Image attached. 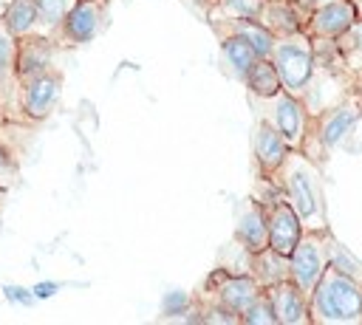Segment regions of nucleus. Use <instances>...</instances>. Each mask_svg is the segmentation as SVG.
Returning a JSON list of instances; mask_svg holds the SVG:
<instances>
[{"instance_id": "obj_21", "label": "nucleus", "mask_w": 362, "mask_h": 325, "mask_svg": "<svg viewBox=\"0 0 362 325\" xmlns=\"http://www.w3.org/2000/svg\"><path fill=\"white\" fill-rule=\"evenodd\" d=\"M76 0H34L37 6V37H48L57 42V34L62 28V20L74 8Z\"/></svg>"}, {"instance_id": "obj_34", "label": "nucleus", "mask_w": 362, "mask_h": 325, "mask_svg": "<svg viewBox=\"0 0 362 325\" xmlns=\"http://www.w3.org/2000/svg\"><path fill=\"white\" fill-rule=\"evenodd\" d=\"M3 198H6V192H3V189H0V201H3Z\"/></svg>"}, {"instance_id": "obj_12", "label": "nucleus", "mask_w": 362, "mask_h": 325, "mask_svg": "<svg viewBox=\"0 0 362 325\" xmlns=\"http://www.w3.org/2000/svg\"><path fill=\"white\" fill-rule=\"evenodd\" d=\"M266 220H269V246L288 257L291 249L297 246V240L305 232L300 218H297V212L291 209V203L286 198H280V201L266 206Z\"/></svg>"}, {"instance_id": "obj_6", "label": "nucleus", "mask_w": 362, "mask_h": 325, "mask_svg": "<svg viewBox=\"0 0 362 325\" xmlns=\"http://www.w3.org/2000/svg\"><path fill=\"white\" fill-rule=\"evenodd\" d=\"M62 88H65V76L57 68H42V71H31L20 76V110L31 124L45 122L59 99H62Z\"/></svg>"}, {"instance_id": "obj_3", "label": "nucleus", "mask_w": 362, "mask_h": 325, "mask_svg": "<svg viewBox=\"0 0 362 325\" xmlns=\"http://www.w3.org/2000/svg\"><path fill=\"white\" fill-rule=\"evenodd\" d=\"M359 119H362V88L356 85L342 102H337L334 107L322 110L320 116H311L300 150H303L314 164H320V158L328 155V150L337 147V144L351 133V127H354Z\"/></svg>"}, {"instance_id": "obj_25", "label": "nucleus", "mask_w": 362, "mask_h": 325, "mask_svg": "<svg viewBox=\"0 0 362 325\" xmlns=\"http://www.w3.org/2000/svg\"><path fill=\"white\" fill-rule=\"evenodd\" d=\"M20 184V153L8 144H0V189L11 192Z\"/></svg>"}, {"instance_id": "obj_24", "label": "nucleus", "mask_w": 362, "mask_h": 325, "mask_svg": "<svg viewBox=\"0 0 362 325\" xmlns=\"http://www.w3.org/2000/svg\"><path fill=\"white\" fill-rule=\"evenodd\" d=\"M325 249H328V266H334V268H339V271H345V274H351V277H356V280H362V263L328 232V243H325Z\"/></svg>"}, {"instance_id": "obj_19", "label": "nucleus", "mask_w": 362, "mask_h": 325, "mask_svg": "<svg viewBox=\"0 0 362 325\" xmlns=\"http://www.w3.org/2000/svg\"><path fill=\"white\" fill-rule=\"evenodd\" d=\"M243 85H246L249 96H274L277 90H283L280 73H277V68H274V62L269 57H257L255 59V65L243 76Z\"/></svg>"}, {"instance_id": "obj_22", "label": "nucleus", "mask_w": 362, "mask_h": 325, "mask_svg": "<svg viewBox=\"0 0 362 325\" xmlns=\"http://www.w3.org/2000/svg\"><path fill=\"white\" fill-rule=\"evenodd\" d=\"M337 48L342 54V62L351 73L362 71V17L356 23H351L339 37H337Z\"/></svg>"}, {"instance_id": "obj_35", "label": "nucleus", "mask_w": 362, "mask_h": 325, "mask_svg": "<svg viewBox=\"0 0 362 325\" xmlns=\"http://www.w3.org/2000/svg\"><path fill=\"white\" fill-rule=\"evenodd\" d=\"M0 223H3V220H0Z\"/></svg>"}, {"instance_id": "obj_29", "label": "nucleus", "mask_w": 362, "mask_h": 325, "mask_svg": "<svg viewBox=\"0 0 362 325\" xmlns=\"http://www.w3.org/2000/svg\"><path fill=\"white\" fill-rule=\"evenodd\" d=\"M8 124H11V122H6V116H3V110H0V144H8V138H6V133H3V130H6ZM8 147H11V144H8ZM11 150H14V147H11Z\"/></svg>"}, {"instance_id": "obj_31", "label": "nucleus", "mask_w": 362, "mask_h": 325, "mask_svg": "<svg viewBox=\"0 0 362 325\" xmlns=\"http://www.w3.org/2000/svg\"><path fill=\"white\" fill-rule=\"evenodd\" d=\"M351 3H354V6H356V14H359V17H362V0H351Z\"/></svg>"}, {"instance_id": "obj_13", "label": "nucleus", "mask_w": 362, "mask_h": 325, "mask_svg": "<svg viewBox=\"0 0 362 325\" xmlns=\"http://www.w3.org/2000/svg\"><path fill=\"white\" fill-rule=\"evenodd\" d=\"M359 14H356V6L351 0H334L328 6H320L314 8L305 23H303V31L314 40V37H328V40H337L351 23H356Z\"/></svg>"}, {"instance_id": "obj_28", "label": "nucleus", "mask_w": 362, "mask_h": 325, "mask_svg": "<svg viewBox=\"0 0 362 325\" xmlns=\"http://www.w3.org/2000/svg\"><path fill=\"white\" fill-rule=\"evenodd\" d=\"M300 11H303V17H308L314 8H320V6H328V3H334V0H291Z\"/></svg>"}, {"instance_id": "obj_14", "label": "nucleus", "mask_w": 362, "mask_h": 325, "mask_svg": "<svg viewBox=\"0 0 362 325\" xmlns=\"http://www.w3.org/2000/svg\"><path fill=\"white\" fill-rule=\"evenodd\" d=\"M240 246H246L249 252H260L269 246V220H266V206L260 201H255L252 195L240 203L238 218H235V235H232Z\"/></svg>"}, {"instance_id": "obj_27", "label": "nucleus", "mask_w": 362, "mask_h": 325, "mask_svg": "<svg viewBox=\"0 0 362 325\" xmlns=\"http://www.w3.org/2000/svg\"><path fill=\"white\" fill-rule=\"evenodd\" d=\"M189 302H192V297H187V294H181V291L167 294V300H164V319H173V317H175L178 311H184Z\"/></svg>"}, {"instance_id": "obj_1", "label": "nucleus", "mask_w": 362, "mask_h": 325, "mask_svg": "<svg viewBox=\"0 0 362 325\" xmlns=\"http://www.w3.org/2000/svg\"><path fill=\"white\" fill-rule=\"evenodd\" d=\"M274 181L280 184L286 201L297 212L303 229L322 232L328 229V212H325V195H322V175L320 167L303 153V150H288L283 164L272 172Z\"/></svg>"}, {"instance_id": "obj_11", "label": "nucleus", "mask_w": 362, "mask_h": 325, "mask_svg": "<svg viewBox=\"0 0 362 325\" xmlns=\"http://www.w3.org/2000/svg\"><path fill=\"white\" fill-rule=\"evenodd\" d=\"M272 308H274V317H277V325H311V314H308V294L297 288L294 280H283V283H274L269 288H263Z\"/></svg>"}, {"instance_id": "obj_32", "label": "nucleus", "mask_w": 362, "mask_h": 325, "mask_svg": "<svg viewBox=\"0 0 362 325\" xmlns=\"http://www.w3.org/2000/svg\"><path fill=\"white\" fill-rule=\"evenodd\" d=\"M6 6H8V0H0V20H3V11H6Z\"/></svg>"}, {"instance_id": "obj_4", "label": "nucleus", "mask_w": 362, "mask_h": 325, "mask_svg": "<svg viewBox=\"0 0 362 325\" xmlns=\"http://www.w3.org/2000/svg\"><path fill=\"white\" fill-rule=\"evenodd\" d=\"M280 73L283 90L303 96L311 73H314V45L305 31H294L286 37H274L272 57H269Z\"/></svg>"}, {"instance_id": "obj_23", "label": "nucleus", "mask_w": 362, "mask_h": 325, "mask_svg": "<svg viewBox=\"0 0 362 325\" xmlns=\"http://www.w3.org/2000/svg\"><path fill=\"white\" fill-rule=\"evenodd\" d=\"M266 0H215V6L206 14H218V17H232V20H257L260 8ZM204 14V17H206Z\"/></svg>"}, {"instance_id": "obj_5", "label": "nucleus", "mask_w": 362, "mask_h": 325, "mask_svg": "<svg viewBox=\"0 0 362 325\" xmlns=\"http://www.w3.org/2000/svg\"><path fill=\"white\" fill-rule=\"evenodd\" d=\"M249 99L257 107V119L269 122L274 130L283 133V138L288 141V147L300 150L303 136H305L308 122H311L303 99L294 96V93H288V90H277L274 96H249Z\"/></svg>"}, {"instance_id": "obj_8", "label": "nucleus", "mask_w": 362, "mask_h": 325, "mask_svg": "<svg viewBox=\"0 0 362 325\" xmlns=\"http://www.w3.org/2000/svg\"><path fill=\"white\" fill-rule=\"evenodd\" d=\"M107 20H110V0H76L68 17L62 20L57 42L62 48L88 45L107 28Z\"/></svg>"}, {"instance_id": "obj_7", "label": "nucleus", "mask_w": 362, "mask_h": 325, "mask_svg": "<svg viewBox=\"0 0 362 325\" xmlns=\"http://www.w3.org/2000/svg\"><path fill=\"white\" fill-rule=\"evenodd\" d=\"M260 283L252 274H229L226 268H212V274L204 283V291L198 294V300H209L218 302L223 308H229L232 314H243L257 297H260Z\"/></svg>"}, {"instance_id": "obj_33", "label": "nucleus", "mask_w": 362, "mask_h": 325, "mask_svg": "<svg viewBox=\"0 0 362 325\" xmlns=\"http://www.w3.org/2000/svg\"><path fill=\"white\" fill-rule=\"evenodd\" d=\"M354 79H356V85L362 88V71H359V73H354Z\"/></svg>"}, {"instance_id": "obj_9", "label": "nucleus", "mask_w": 362, "mask_h": 325, "mask_svg": "<svg viewBox=\"0 0 362 325\" xmlns=\"http://www.w3.org/2000/svg\"><path fill=\"white\" fill-rule=\"evenodd\" d=\"M328 229L322 232H314V229H305L303 237L297 240V246L291 249L288 254V271H291V280L297 283L300 291L311 294L317 280L322 277L325 266H328Z\"/></svg>"}, {"instance_id": "obj_18", "label": "nucleus", "mask_w": 362, "mask_h": 325, "mask_svg": "<svg viewBox=\"0 0 362 325\" xmlns=\"http://www.w3.org/2000/svg\"><path fill=\"white\" fill-rule=\"evenodd\" d=\"M218 42H221V54H223V62L229 68V73L235 79L243 82L246 71L255 65L257 59V51L252 48V42L240 34H218Z\"/></svg>"}, {"instance_id": "obj_15", "label": "nucleus", "mask_w": 362, "mask_h": 325, "mask_svg": "<svg viewBox=\"0 0 362 325\" xmlns=\"http://www.w3.org/2000/svg\"><path fill=\"white\" fill-rule=\"evenodd\" d=\"M288 150H291V147H288V141L283 138V133L274 130L269 122L257 119L255 133H252V153H255L257 172H260V175H272V172L283 164V158H286Z\"/></svg>"}, {"instance_id": "obj_17", "label": "nucleus", "mask_w": 362, "mask_h": 325, "mask_svg": "<svg viewBox=\"0 0 362 325\" xmlns=\"http://www.w3.org/2000/svg\"><path fill=\"white\" fill-rule=\"evenodd\" d=\"M249 274L260 283V288H269L274 283H283V280H291V271H288V257L274 252L272 246L260 249V252H252V260H249Z\"/></svg>"}, {"instance_id": "obj_20", "label": "nucleus", "mask_w": 362, "mask_h": 325, "mask_svg": "<svg viewBox=\"0 0 362 325\" xmlns=\"http://www.w3.org/2000/svg\"><path fill=\"white\" fill-rule=\"evenodd\" d=\"M3 23L17 40L37 37V6H34V0H8L6 11H3Z\"/></svg>"}, {"instance_id": "obj_26", "label": "nucleus", "mask_w": 362, "mask_h": 325, "mask_svg": "<svg viewBox=\"0 0 362 325\" xmlns=\"http://www.w3.org/2000/svg\"><path fill=\"white\" fill-rule=\"evenodd\" d=\"M240 322L243 325H277V317H274V308H272L266 291H260V297L240 314Z\"/></svg>"}, {"instance_id": "obj_10", "label": "nucleus", "mask_w": 362, "mask_h": 325, "mask_svg": "<svg viewBox=\"0 0 362 325\" xmlns=\"http://www.w3.org/2000/svg\"><path fill=\"white\" fill-rule=\"evenodd\" d=\"M17 51H20V40L6 28V23L0 20V110L6 116V122L14 124H28L31 122L23 116L20 110V73H17Z\"/></svg>"}, {"instance_id": "obj_16", "label": "nucleus", "mask_w": 362, "mask_h": 325, "mask_svg": "<svg viewBox=\"0 0 362 325\" xmlns=\"http://www.w3.org/2000/svg\"><path fill=\"white\" fill-rule=\"evenodd\" d=\"M257 23L263 28H269L274 37H286V34L303 31L305 17H303V11L291 0H266L263 8H260Z\"/></svg>"}, {"instance_id": "obj_30", "label": "nucleus", "mask_w": 362, "mask_h": 325, "mask_svg": "<svg viewBox=\"0 0 362 325\" xmlns=\"http://www.w3.org/2000/svg\"><path fill=\"white\" fill-rule=\"evenodd\" d=\"M54 285H37V294H51Z\"/></svg>"}, {"instance_id": "obj_2", "label": "nucleus", "mask_w": 362, "mask_h": 325, "mask_svg": "<svg viewBox=\"0 0 362 325\" xmlns=\"http://www.w3.org/2000/svg\"><path fill=\"white\" fill-rule=\"evenodd\" d=\"M311 325H362V280L325 266L308 294Z\"/></svg>"}]
</instances>
